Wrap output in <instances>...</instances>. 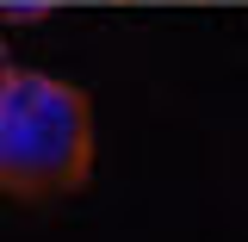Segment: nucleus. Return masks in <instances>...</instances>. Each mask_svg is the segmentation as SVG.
<instances>
[{
    "label": "nucleus",
    "instance_id": "1",
    "mask_svg": "<svg viewBox=\"0 0 248 242\" xmlns=\"http://www.w3.org/2000/svg\"><path fill=\"white\" fill-rule=\"evenodd\" d=\"M93 174V106L44 68H13L0 87V193L50 205Z\"/></svg>",
    "mask_w": 248,
    "mask_h": 242
},
{
    "label": "nucleus",
    "instance_id": "2",
    "mask_svg": "<svg viewBox=\"0 0 248 242\" xmlns=\"http://www.w3.org/2000/svg\"><path fill=\"white\" fill-rule=\"evenodd\" d=\"M6 75H13V50H6V37H0V87H6Z\"/></svg>",
    "mask_w": 248,
    "mask_h": 242
}]
</instances>
